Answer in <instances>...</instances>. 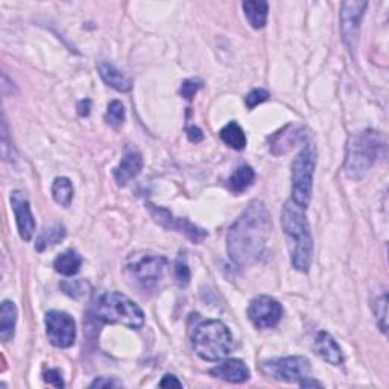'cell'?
<instances>
[{
  "mask_svg": "<svg viewBox=\"0 0 389 389\" xmlns=\"http://www.w3.org/2000/svg\"><path fill=\"white\" fill-rule=\"evenodd\" d=\"M273 231V219L262 201L249 203L234 221L227 236V251L230 260L240 268L259 262L268 248Z\"/></svg>",
  "mask_w": 389,
  "mask_h": 389,
  "instance_id": "obj_1",
  "label": "cell"
},
{
  "mask_svg": "<svg viewBox=\"0 0 389 389\" xmlns=\"http://www.w3.org/2000/svg\"><path fill=\"white\" fill-rule=\"evenodd\" d=\"M281 227L288 239L292 266L300 273H309L314 260V238L305 208L289 199L283 207Z\"/></svg>",
  "mask_w": 389,
  "mask_h": 389,
  "instance_id": "obj_2",
  "label": "cell"
},
{
  "mask_svg": "<svg viewBox=\"0 0 389 389\" xmlns=\"http://www.w3.org/2000/svg\"><path fill=\"white\" fill-rule=\"evenodd\" d=\"M386 155L385 138L376 129H364L350 136L344 171L347 178L362 179L379 158Z\"/></svg>",
  "mask_w": 389,
  "mask_h": 389,
  "instance_id": "obj_3",
  "label": "cell"
},
{
  "mask_svg": "<svg viewBox=\"0 0 389 389\" xmlns=\"http://www.w3.org/2000/svg\"><path fill=\"white\" fill-rule=\"evenodd\" d=\"M192 345L198 356L207 362L225 359L233 350V336L224 323L207 319L193 331Z\"/></svg>",
  "mask_w": 389,
  "mask_h": 389,
  "instance_id": "obj_4",
  "label": "cell"
},
{
  "mask_svg": "<svg viewBox=\"0 0 389 389\" xmlns=\"http://www.w3.org/2000/svg\"><path fill=\"white\" fill-rule=\"evenodd\" d=\"M95 316L102 323L121 324L134 330L145 324L143 310L121 292H107L101 295L95 305Z\"/></svg>",
  "mask_w": 389,
  "mask_h": 389,
  "instance_id": "obj_5",
  "label": "cell"
},
{
  "mask_svg": "<svg viewBox=\"0 0 389 389\" xmlns=\"http://www.w3.org/2000/svg\"><path fill=\"white\" fill-rule=\"evenodd\" d=\"M316 168V149L308 145L292 162V201L303 208L310 204L314 190V173Z\"/></svg>",
  "mask_w": 389,
  "mask_h": 389,
  "instance_id": "obj_6",
  "label": "cell"
},
{
  "mask_svg": "<svg viewBox=\"0 0 389 389\" xmlns=\"http://www.w3.org/2000/svg\"><path fill=\"white\" fill-rule=\"evenodd\" d=\"M168 259L152 251H137L129 254L127 260V271L136 283L143 288H151L162 279Z\"/></svg>",
  "mask_w": 389,
  "mask_h": 389,
  "instance_id": "obj_7",
  "label": "cell"
},
{
  "mask_svg": "<svg viewBox=\"0 0 389 389\" xmlns=\"http://www.w3.org/2000/svg\"><path fill=\"white\" fill-rule=\"evenodd\" d=\"M263 373L275 380L286 381V384H300L303 379L309 376L310 362L301 356L271 359L263 362Z\"/></svg>",
  "mask_w": 389,
  "mask_h": 389,
  "instance_id": "obj_8",
  "label": "cell"
},
{
  "mask_svg": "<svg viewBox=\"0 0 389 389\" xmlns=\"http://www.w3.org/2000/svg\"><path fill=\"white\" fill-rule=\"evenodd\" d=\"M46 333L49 342L57 349H71L76 339V323L66 312L51 310L46 314Z\"/></svg>",
  "mask_w": 389,
  "mask_h": 389,
  "instance_id": "obj_9",
  "label": "cell"
},
{
  "mask_svg": "<svg viewBox=\"0 0 389 389\" xmlns=\"http://www.w3.org/2000/svg\"><path fill=\"white\" fill-rule=\"evenodd\" d=\"M247 315L255 329H273L280 323L283 308L275 298L269 295H259L249 303Z\"/></svg>",
  "mask_w": 389,
  "mask_h": 389,
  "instance_id": "obj_10",
  "label": "cell"
},
{
  "mask_svg": "<svg viewBox=\"0 0 389 389\" xmlns=\"http://www.w3.org/2000/svg\"><path fill=\"white\" fill-rule=\"evenodd\" d=\"M366 6V2H344L340 5V32L350 51L356 49L359 27Z\"/></svg>",
  "mask_w": 389,
  "mask_h": 389,
  "instance_id": "obj_11",
  "label": "cell"
},
{
  "mask_svg": "<svg viewBox=\"0 0 389 389\" xmlns=\"http://www.w3.org/2000/svg\"><path fill=\"white\" fill-rule=\"evenodd\" d=\"M148 208H149V213L152 214V218H154L155 222H158V224L163 225L164 228H172V230L183 233L194 243L203 242L207 238V231L201 230V228L193 225L192 222H189L187 219L173 218V214L169 210H166V208L152 205V204H149Z\"/></svg>",
  "mask_w": 389,
  "mask_h": 389,
  "instance_id": "obj_12",
  "label": "cell"
},
{
  "mask_svg": "<svg viewBox=\"0 0 389 389\" xmlns=\"http://www.w3.org/2000/svg\"><path fill=\"white\" fill-rule=\"evenodd\" d=\"M10 201L14 210V216H16L20 238L26 242H29L34 238V234H36V228H37L36 219H34L31 212L29 199L26 198V194L23 192L14 190L11 193Z\"/></svg>",
  "mask_w": 389,
  "mask_h": 389,
  "instance_id": "obj_13",
  "label": "cell"
},
{
  "mask_svg": "<svg viewBox=\"0 0 389 389\" xmlns=\"http://www.w3.org/2000/svg\"><path fill=\"white\" fill-rule=\"evenodd\" d=\"M208 373H210L213 377L225 380L228 384H243V381H248L249 377H251V373H249L248 366L243 360L239 359L224 360V362L219 364L218 366L212 368Z\"/></svg>",
  "mask_w": 389,
  "mask_h": 389,
  "instance_id": "obj_14",
  "label": "cell"
},
{
  "mask_svg": "<svg viewBox=\"0 0 389 389\" xmlns=\"http://www.w3.org/2000/svg\"><path fill=\"white\" fill-rule=\"evenodd\" d=\"M315 350L325 362L333 366H340L344 364V354L340 347L330 333L319 331L315 338Z\"/></svg>",
  "mask_w": 389,
  "mask_h": 389,
  "instance_id": "obj_15",
  "label": "cell"
},
{
  "mask_svg": "<svg viewBox=\"0 0 389 389\" xmlns=\"http://www.w3.org/2000/svg\"><path fill=\"white\" fill-rule=\"evenodd\" d=\"M143 169V157L138 152L129 151L123 155L121 163L114 169V178L119 186L128 184L131 179L136 178Z\"/></svg>",
  "mask_w": 389,
  "mask_h": 389,
  "instance_id": "obj_16",
  "label": "cell"
},
{
  "mask_svg": "<svg viewBox=\"0 0 389 389\" xmlns=\"http://www.w3.org/2000/svg\"><path fill=\"white\" fill-rule=\"evenodd\" d=\"M97 68H99L102 81L105 82L107 86L117 90V92H129L131 81L116 66H113L108 61H101L99 64H97Z\"/></svg>",
  "mask_w": 389,
  "mask_h": 389,
  "instance_id": "obj_17",
  "label": "cell"
},
{
  "mask_svg": "<svg viewBox=\"0 0 389 389\" xmlns=\"http://www.w3.org/2000/svg\"><path fill=\"white\" fill-rule=\"evenodd\" d=\"M17 318V305L10 300H5L2 303V309H0V339H2V342H8L14 338Z\"/></svg>",
  "mask_w": 389,
  "mask_h": 389,
  "instance_id": "obj_18",
  "label": "cell"
},
{
  "mask_svg": "<svg viewBox=\"0 0 389 389\" xmlns=\"http://www.w3.org/2000/svg\"><path fill=\"white\" fill-rule=\"evenodd\" d=\"M242 8L245 11L249 25H251L254 29H262V27L266 25L269 5L265 0H248V2L242 3Z\"/></svg>",
  "mask_w": 389,
  "mask_h": 389,
  "instance_id": "obj_19",
  "label": "cell"
},
{
  "mask_svg": "<svg viewBox=\"0 0 389 389\" xmlns=\"http://www.w3.org/2000/svg\"><path fill=\"white\" fill-rule=\"evenodd\" d=\"M301 128H292L290 133H284V129L277 133L274 137L269 138L271 142V149L275 155H283L286 154L289 149L294 148V146L301 140Z\"/></svg>",
  "mask_w": 389,
  "mask_h": 389,
  "instance_id": "obj_20",
  "label": "cell"
},
{
  "mask_svg": "<svg viewBox=\"0 0 389 389\" xmlns=\"http://www.w3.org/2000/svg\"><path fill=\"white\" fill-rule=\"evenodd\" d=\"M81 265H82V259L75 249H66V251L61 253L53 262L55 271L66 277H72L75 274H78Z\"/></svg>",
  "mask_w": 389,
  "mask_h": 389,
  "instance_id": "obj_21",
  "label": "cell"
},
{
  "mask_svg": "<svg viewBox=\"0 0 389 389\" xmlns=\"http://www.w3.org/2000/svg\"><path fill=\"white\" fill-rule=\"evenodd\" d=\"M64 238H66V228L61 224L49 225L38 234L37 242H36V249L38 253H43L45 249L51 248L53 245H58V243Z\"/></svg>",
  "mask_w": 389,
  "mask_h": 389,
  "instance_id": "obj_22",
  "label": "cell"
},
{
  "mask_svg": "<svg viewBox=\"0 0 389 389\" xmlns=\"http://www.w3.org/2000/svg\"><path fill=\"white\" fill-rule=\"evenodd\" d=\"M219 137L227 146H230V148L236 151L245 149V146H247L245 133H243V129L240 128V125L238 122L227 123L225 127L221 129Z\"/></svg>",
  "mask_w": 389,
  "mask_h": 389,
  "instance_id": "obj_23",
  "label": "cell"
},
{
  "mask_svg": "<svg viewBox=\"0 0 389 389\" xmlns=\"http://www.w3.org/2000/svg\"><path fill=\"white\" fill-rule=\"evenodd\" d=\"M255 179V172L249 166H240V168L236 169L231 177L228 178V187L234 193H240L243 190H247L249 186L254 183Z\"/></svg>",
  "mask_w": 389,
  "mask_h": 389,
  "instance_id": "obj_24",
  "label": "cell"
},
{
  "mask_svg": "<svg viewBox=\"0 0 389 389\" xmlns=\"http://www.w3.org/2000/svg\"><path fill=\"white\" fill-rule=\"evenodd\" d=\"M75 194L73 184L68 178L66 177H58L53 179L52 184V197L55 199V203L60 204L61 207H68L72 204Z\"/></svg>",
  "mask_w": 389,
  "mask_h": 389,
  "instance_id": "obj_25",
  "label": "cell"
},
{
  "mask_svg": "<svg viewBox=\"0 0 389 389\" xmlns=\"http://www.w3.org/2000/svg\"><path fill=\"white\" fill-rule=\"evenodd\" d=\"M61 289L66 295L79 300V298L88 295L90 292V283L87 280H66L61 283Z\"/></svg>",
  "mask_w": 389,
  "mask_h": 389,
  "instance_id": "obj_26",
  "label": "cell"
},
{
  "mask_svg": "<svg viewBox=\"0 0 389 389\" xmlns=\"http://www.w3.org/2000/svg\"><path fill=\"white\" fill-rule=\"evenodd\" d=\"M374 314H376V319L380 330L386 333L388 324H386V316H388V294L384 290L380 295H377L376 301L373 304Z\"/></svg>",
  "mask_w": 389,
  "mask_h": 389,
  "instance_id": "obj_27",
  "label": "cell"
},
{
  "mask_svg": "<svg viewBox=\"0 0 389 389\" xmlns=\"http://www.w3.org/2000/svg\"><path fill=\"white\" fill-rule=\"evenodd\" d=\"M173 275H175V281L178 283V286H187L190 281V269L187 265L186 254L181 251L178 255V259L175 260V268H173Z\"/></svg>",
  "mask_w": 389,
  "mask_h": 389,
  "instance_id": "obj_28",
  "label": "cell"
},
{
  "mask_svg": "<svg viewBox=\"0 0 389 389\" xmlns=\"http://www.w3.org/2000/svg\"><path fill=\"white\" fill-rule=\"evenodd\" d=\"M105 121L114 128H119L125 122V107L121 101H111L108 103Z\"/></svg>",
  "mask_w": 389,
  "mask_h": 389,
  "instance_id": "obj_29",
  "label": "cell"
},
{
  "mask_svg": "<svg viewBox=\"0 0 389 389\" xmlns=\"http://www.w3.org/2000/svg\"><path fill=\"white\" fill-rule=\"evenodd\" d=\"M204 82L201 81L199 78H190V79H186L183 82L181 88H179V95H181L184 99L187 101H192L194 95H197L201 88H203Z\"/></svg>",
  "mask_w": 389,
  "mask_h": 389,
  "instance_id": "obj_30",
  "label": "cell"
},
{
  "mask_svg": "<svg viewBox=\"0 0 389 389\" xmlns=\"http://www.w3.org/2000/svg\"><path fill=\"white\" fill-rule=\"evenodd\" d=\"M269 99V93L266 92L265 88H255L253 92H249L245 97V103L247 107L251 110L255 108L257 105H260L262 102H266Z\"/></svg>",
  "mask_w": 389,
  "mask_h": 389,
  "instance_id": "obj_31",
  "label": "cell"
},
{
  "mask_svg": "<svg viewBox=\"0 0 389 389\" xmlns=\"http://www.w3.org/2000/svg\"><path fill=\"white\" fill-rule=\"evenodd\" d=\"M45 380L47 381L49 385H52L55 388H62V386H64V380H62V376H61L60 370H55V368H52V370H47L45 373Z\"/></svg>",
  "mask_w": 389,
  "mask_h": 389,
  "instance_id": "obj_32",
  "label": "cell"
},
{
  "mask_svg": "<svg viewBox=\"0 0 389 389\" xmlns=\"http://www.w3.org/2000/svg\"><path fill=\"white\" fill-rule=\"evenodd\" d=\"M121 386H123L122 381L114 377H99L90 385V388H121Z\"/></svg>",
  "mask_w": 389,
  "mask_h": 389,
  "instance_id": "obj_33",
  "label": "cell"
},
{
  "mask_svg": "<svg viewBox=\"0 0 389 389\" xmlns=\"http://www.w3.org/2000/svg\"><path fill=\"white\" fill-rule=\"evenodd\" d=\"M160 388H183V384L172 374H166L163 380L160 381Z\"/></svg>",
  "mask_w": 389,
  "mask_h": 389,
  "instance_id": "obj_34",
  "label": "cell"
},
{
  "mask_svg": "<svg viewBox=\"0 0 389 389\" xmlns=\"http://www.w3.org/2000/svg\"><path fill=\"white\" fill-rule=\"evenodd\" d=\"M187 137H189V140L192 143H199V142H203L204 134H203V131H201L198 127H194V125H192V127L187 128Z\"/></svg>",
  "mask_w": 389,
  "mask_h": 389,
  "instance_id": "obj_35",
  "label": "cell"
},
{
  "mask_svg": "<svg viewBox=\"0 0 389 389\" xmlns=\"http://www.w3.org/2000/svg\"><path fill=\"white\" fill-rule=\"evenodd\" d=\"M76 110H78V114L86 117L90 114V110H92V101L90 99H82L78 102V105H76Z\"/></svg>",
  "mask_w": 389,
  "mask_h": 389,
  "instance_id": "obj_36",
  "label": "cell"
},
{
  "mask_svg": "<svg viewBox=\"0 0 389 389\" xmlns=\"http://www.w3.org/2000/svg\"><path fill=\"white\" fill-rule=\"evenodd\" d=\"M298 385H300L301 388H316V386L323 388V386H324L323 384H319V381H318V380L310 379L309 376H308V377H305V379H303V380H301V381H300V384H298Z\"/></svg>",
  "mask_w": 389,
  "mask_h": 389,
  "instance_id": "obj_37",
  "label": "cell"
}]
</instances>
